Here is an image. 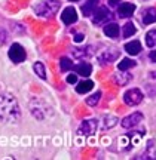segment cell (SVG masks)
Here are the masks:
<instances>
[{"label": "cell", "mask_w": 156, "mask_h": 160, "mask_svg": "<svg viewBox=\"0 0 156 160\" xmlns=\"http://www.w3.org/2000/svg\"><path fill=\"white\" fill-rule=\"evenodd\" d=\"M21 119V110L17 98L9 92L0 93V120L3 123H17Z\"/></svg>", "instance_id": "cell-1"}, {"label": "cell", "mask_w": 156, "mask_h": 160, "mask_svg": "<svg viewBox=\"0 0 156 160\" xmlns=\"http://www.w3.org/2000/svg\"><path fill=\"white\" fill-rule=\"evenodd\" d=\"M60 9V2L58 0H43L39 5L34 6V12L40 18H52L57 11Z\"/></svg>", "instance_id": "cell-2"}, {"label": "cell", "mask_w": 156, "mask_h": 160, "mask_svg": "<svg viewBox=\"0 0 156 160\" xmlns=\"http://www.w3.org/2000/svg\"><path fill=\"white\" fill-rule=\"evenodd\" d=\"M9 58H11V61L13 64H21L25 61V58H27V53L24 51V48L19 43H13V45L9 48Z\"/></svg>", "instance_id": "cell-3"}, {"label": "cell", "mask_w": 156, "mask_h": 160, "mask_svg": "<svg viewBox=\"0 0 156 160\" xmlns=\"http://www.w3.org/2000/svg\"><path fill=\"white\" fill-rule=\"evenodd\" d=\"M123 101L128 105H137L143 101V92L140 89H129L123 95Z\"/></svg>", "instance_id": "cell-4"}, {"label": "cell", "mask_w": 156, "mask_h": 160, "mask_svg": "<svg viewBox=\"0 0 156 160\" xmlns=\"http://www.w3.org/2000/svg\"><path fill=\"white\" fill-rule=\"evenodd\" d=\"M97 128H98V122H97V120L95 119H86V120H83L82 125L79 126V133L89 137V135L95 133Z\"/></svg>", "instance_id": "cell-5"}, {"label": "cell", "mask_w": 156, "mask_h": 160, "mask_svg": "<svg viewBox=\"0 0 156 160\" xmlns=\"http://www.w3.org/2000/svg\"><path fill=\"white\" fill-rule=\"evenodd\" d=\"M110 18H112L110 11L106 8V6H101V8H98V9L92 13V22L95 24V25H100V24L109 21Z\"/></svg>", "instance_id": "cell-6"}, {"label": "cell", "mask_w": 156, "mask_h": 160, "mask_svg": "<svg viewBox=\"0 0 156 160\" xmlns=\"http://www.w3.org/2000/svg\"><path fill=\"white\" fill-rule=\"evenodd\" d=\"M143 122V114L141 113H133V114L127 116L125 119L122 120V126L125 128V129H131L134 126L140 125Z\"/></svg>", "instance_id": "cell-7"}, {"label": "cell", "mask_w": 156, "mask_h": 160, "mask_svg": "<svg viewBox=\"0 0 156 160\" xmlns=\"http://www.w3.org/2000/svg\"><path fill=\"white\" fill-rule=\"evenodd\" d=\"M117 57H119V51H117V49H116V51L115 49H109V51H104L98 57V62L101 64V65L110 64V62H113Z\"/></svg>", "instance_id": "cell-8"}, {"label": "cell", "mask_w": 156, "mask_h": 160, "mask_svg": "<svg viewBox=\"0 0 156 160\" xmlns=\"http://www.w3.org/2000/svg\"><path fill=\"white\" fill-rule=\"evenodd\" d=\"M61 19H63V22L67 24V25H70V24H75L76 21H77V13H76L75 8H65V9L63 11Z\"/></svg>", "instance_id": "cell-9"}, {"label": "cell", "mask_w": 156, "mask_h": 160, "mask_svg": "<svg viewBox=\"0 0 156 160\" xmlns=\"http://www.w3.org/2000/svg\"><path fill=\"white\" fill-rule=\"evenodd\" d=\"M135 11V5L134 3H122L117 8V15L121 18H129Z\"/></svg>", "instance_id": "cell-10"}, {"label": "cell", "mask_w": 156, "mask_h": 160, "mask_svg": "<svg viewBox=\"0 0 156 160\" xmlns=\"http://www.w3.org/2000/svg\"><path fill=\"white\" fill-rule=\"evenodd\" d=\"M73 70H75L77 74L83 76V77H88V76L91 74V71H92V67H91V64H88V62H81V64H77V65H75Z\"/></svg>", "instance_id": "cell-11"}, {"label": "cell", "mask_w": 156, "mask_h": 160, "mask_svg": "<svg viewBox=\"0 0 156 160\" xmlns=\"http://www.w3.org/2000/svg\"><path fill=\"white\" fill-rule=\"evenodd\" d=\"M125 51L129 55H138L140 52H141V43H140L138 40H133V42H129V43L125 45Z\"/></svg>", "instance_id": "cell-12"}, {"label": "cell", "mask_w": 156, "mask_h": 160, "mask_svg": "<svg viewBox=\"0 0 156 160\" xmlns=\"http://www.w3.org/2000/svg\"><path fill=\"white\" fill-rule=\"evenodd\" d=\"M143 22H144L146 25L156 22V9L155 8H149V9L144 11V13H143Z\"/></svg>", "instance_id": "cell-13"}, {"label": "cell", "mask_w": 156, "mask_h": 160, "mask_svg": "<svg viewBox=\"0 0 156 160\" xmlns=\"http://www.w3.org/2000/svg\"><path fill=\"white\" fill-rule=\"evenodd\" d=\"M97 5H98V0H88L86 3L82 6L83 15H85V17H91L94 13V9L97 8Z\"/></svg>", "instance_id": "cell-14"}, {"label": "cell", "mask_w": 156, "mask_h": 160, "mask_svg": "<svg viewBox=\"0 0 156 160\" xmlns=\"http://www.w3.org/2000/svg\"><path fill=\"white\" fill-rule=\"evenodd\" d=\"M94 88V82L92 80H85V82H81L79 85L76 86V92L77 93H86Z\"/></svg>", "instance_id": "cell-15"}, {"label": "cell", "mask_w": 156, "mask_h": 160, "mask_svg": "<svg viewBox=\"0 0 156 160\" xmlns=\"http://www.w3.org/2000/svg\"><path fill=\"white\" fill-rule=\"evenodd\" d=\"M104 34L109 37H117L119 36V25L117 24H109L104 27Z\"/></svg>", "instance_id": "cell-16"}, {"label": "cell", "mask_w": 156, "mask_h": 160, "mask_svg": "<svg viewBox=\"0 0 156 160\" xmlns=\"http://www.w3.org/2000/svg\"><path fill=\"white\" fill-rule=\"evenodd\" d=\"M133 67H135V61L129 59V58H125V59H122L121 62L117 64V68L121 71H127V70L133 68Z\"/></svg>", "instance_id": "cell-17"}, {"label": "cell", "mask_w": 156, "mask_h": 160, "mask_svg": "<svg viewBox=\"0 0 156 160\" xmlns=\"http://www.w3.org/2000/svg\"><path fill=\"white\" fill-rule=\"evenodd\" d=\"M135 31H137V28L133 22H127L123 25V37H131L135 34Z\"/></svg>", "instance_id": "cell-18"}, {"label": "cell", "mask_w": 156, "mask_h": 160, "mask_svg": "<svg viewBox=\"0 0 156 160\" xmlns=\"http://www.w3.org/2000/svg\"><path fill=\"white\" fill-rule=\"evenodd\" d=\"M146 43L149 48H155L156 46V30H152L146 34Z\"/></svg>", "instance_id": "cell-19"}, {"label": "cell", "mask_w": 156, "mask_h": 160, "mask_svg": "<svg viewBox=\"0 0 156 160\" xmlns=\"http://www.w3.org/2000/svg\"><path fill=\"white\" fill-rule=\"evenodd\" d=\"M60 67H61V71H69V70H73V62L70 61L67 57H63L61 61H60Z\"/></svg>", "instance_id": "cell-20"}, {"label": "cell", "mask_w": 156, "mask_h": 160, "mask_svg": "<svg viewBox=\"0 0 156 160\" xmlns=\"http://www.w3.org/2000/svg\"><path fill=\"white\" fill-rule=\"evenodd\" d=\"M33 68H34L36 74L39 76L40 79H46V70H45V65L42 62H36L34 65H33Z\"/></svg>", "instance_id": "cell-21"}, {"label": "cell", "mask_w": 156, "mask_h": 160, "mask_svg": "<svg viewBox=\"0 0 156 160\" xmlns=\"http://www.w3.org/2000/svg\"><path fill=\"white\" fill-rule=\"evenodd\" d=\"M116 123H117V119H116L115 116H104V128L106 129L113 128Z\"/></svg>", "instance_id": "cell-22"}, {"label": "cell", "mask_w": 156, "mask_h": 160, "mask_svg": "<svg viewBox=\"0 0 156 160\" xmlns=\"http://www.w3.org/2000/svg\"><path fill=\"white\" fill-rule=\"evenodd\" d=\"M100 98H101V92H95L94 95H91L89 98H86V104L88 105H91V107H94V105L98 104Z\"/></svg>", "instance_id": "cell-23"}, {"label": "cell", "mask_w": 156, "mask_h": 160, "mask_svg": "<svg viewBox=\"0 0 156 160\" xmlns=\"http://www.w3.org/2000/svg\"><path fill=\"white\" fill-rule=\"evenodd\" d=\"M77 82V77H76V74H70L69 77H67V83H76Z\"/></svg>", "instance_id": "cell-24"}, {"label": "cell", "mask_w": 156, "mask_h": 160, "mask_svg": "<svg viewBox=\"0 0 156 160\" xmlns=\"http://www.w3.org/2000/svg\"><path fill=\"white\" fill-rule=\"evenodd\" d=\"M149 58H150L152 62H156V51H152L150 55H149Z\"/></svg>", "instance_id": "cell-25"}, {"label": "cell", "mask_w": 156, "mask_h": 160, "mask_svg": "<svg viewBox=\"0 0 156 160\" xmlns=\"http://www.w3.org/2000/svg\"><path fill=\"white\" fill-rule=\"evenodd\" d=\"M6 39V33L3 31V30H0V43H3Z\"/></svg>", "instance_id": "cell-26"}, {"label": "cell", "mask_w": 156, "mask_h": 160, "mask_svg": "<svg viewBox=\"0 0 156 160\" xmlns=\"http://www.w3.org/2000/svg\"><path fill=\"white\" fill-rule=\"evenodd\" d=\"M75 40L77 42V43H79V42H82V40H83V34H76L75 36Z\"/></svg>", "instance_id": "cell-27"}, {"label": "cell", "mask_w": 156, "mask_h": 160, "mask_svg": "<svg viewBox=\"0 0 156 160\" xmlns=\"http://www.w3.org/2000/svg\"><path fill=\"white\" fill-rule=\"evenodd\" d=\"M119 2H121V0H109V5L110 6H116Z\"/></svg>", "instance_id": "cell-28"}, {"label": "cell", "mask_w": 156, "mask_h": 160, "mask_svg": "<svg viewBox=\"0 0 156 160\" xmlns=\"http://www.w3.org/2000/svg\"><path fill=\"white\" fill-rule=\"evenodd\" d=\"M150 77H152V79H156V71H152V73H150Z\"/></svg>", "instance_id": "cell-29"}, {"label": "cell", "mask_w": 156, "mask_h": 160, "mask_svg": "<svg viewBox=\"0 0 156 160\" xmlns=\"http://www.w3.org/2000/svg\"><path fill=\"white\" fill-rule=\"evenodd\" d=\"M70 2H79V0H70Z\"/></svg>", "instance_id": "cell-30"}]
</instances>
